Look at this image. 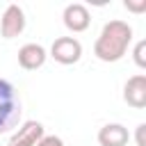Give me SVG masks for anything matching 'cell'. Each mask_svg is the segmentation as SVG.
<instances>
[{
  "label": "cell",
  "instance_id": "cell-7",
  "mask_svg": "<svg viewBox=\"0 0 146 146\" xmlns=\"http://www.w3.org/2000/svg\"><path fill=\"white\" fill-rule=\"evenodd\" d=\"M43 135H46V128H43L41 121H25V123L18 125V130L11 135L9 146H36Z\"/></svg>",
  "mask_w": 146,
  "mask_h": 146
},
{
  "label": "cell",
  "instance_id": "cell-11",
  "mask_svg": "<svg viewBox=\"0 0 146 146\" xmlns=\"http://www.w3.org/2000/svg\"><path fill=\"white\" fill-rule=\"evenodd\" d=\"M36 146H64V141H62V137H57V135H43Z\"/></svg>",
  "mask_w": 146,
  "mask_h": 146
},
{
  "label": "cell",
  "instance_id": "cell-4",
  "mask_svg": "<svg viewBox=\"0 0 146 146\" xmlns=\"http://www.w3.org/2000/svg\"><path fill=\"white\" fill-rule=\"evenodd\" d=\"M62 18H64L66 30H71L73 34H75V32H84V30L89 27V23H91V14H89L87 5H82V2H71V5H66Z\"/></svg>",
  "mask_w": 146,
  "mask_h": 146
},
{
  "label": "cell",
  "instance_id": "cell-13",
  "mask_svg": "<svg viewBox=\"0 0 146 146\" xmlns=\"http://www.w3.org/2000/svg\"><path fill=\"white\" fill-rule=\"evenodd\" d=\"M144 130H146V123H139V125H137V146H146V141H144Z\"/></svg>",
  "mask_w": 146,
  "mask_h": 146
},
{
  "label": "cell",
  "instance_id": "cell-3",
  "mask_svg": "<svg viewBox=\"0 0 146 146\" xmlns=\"http://www.w3.org/2000/svg\"><path fill=\"white\" fill-rule=\"evenodd\" d=\"M57 64H64V66H71L75 62H80L82 57V43L75 39V36H57L50 46V52H48Z\"/></svg>",
  "mask_w": 146,
  "mask_h": 146
},
{
  "label": "cell",
  "instance_id": "cell-2",
  "mask_svg": "<svg viewBox=\"0 0 146 146\" xmlns=\"http://www.w3.org/2000/svg\"><path fill=\"white\" fill-rule=\"evenodd\" d=\"M21 114H23V107L14 84L0 78V135L14 130L21 121Z\"/></svg>",
  "mask_w": 146,
  "mask_h": 146
},
{
  "label": "cell",
  "instance_id": "cell-12",
  "mask_svg": "<svg viewBox=\"0 0 146 146\" xmlns=\"http://www.w3.org/2000/svg\"><path fill=\"white\" fill-rule=\"evenodd\" d=\"M123 5H125V9H130V11H135V14L146 11V0H139V2H135V0H125Z\"/></svg>",
  "mask_w": 146,
  "mask_h": 146
},
{
  "label": "cell",
  "instance_id": "cell-6",
  "mask_svg": "<svg viewBox=\"0 0 146 146\" xmlns=\"http://www.w3.org/2000/svg\"><path fill=\"white\" fill-rule=\"evenodd\" d=\"M123 100L135 110L146 107V75L144 73L128 78V82L123 84Z\"/></svg>",
  "mask_w": 146,
  "mask_h": 146
},
{
  "label": "cell",
  "instance_id": "cell-8",
  "mask_svg": "<svg viewBox=\"0 0 146 146\" xmlns=\"http://www.w3.org/2000/svg\"><path fill=\"white\" fill-rule=\"evenodd\" d=\"M48 50L41 43H25L18 48V66L25 71H36L46 64Z\"/></svg>",
  "mask_w": 146,
  "mask_h": 146
},
{
  "label": "cell",
  "instance_id": "cell-10",
  "mask_svg": "<svg viewBox=\"0 0 146 146\" xmlns=\"http://www.w3.org/2000/svg\"><path fill=\"white\" fill-rule=\"evenodd\" d=\"M144 50H146V41H137V46L132 50V59H135V64L139 68H146V55H144Z\"/></svg>",
  "mask_w": 146,
  "mask_h": 146
},
{
  "label": "cell",
  "instance_id": "cell-5",
  "mask_svg": "<svg viewBox=\"0 0 146 146\" xmlns=\"http://www.w3.org/2000/svg\"><path fill=\"white\" fill-rule=\"evenodd\" d=\"M25 30V11L18 5H7L2 18H0V32L5 39H14L18 34H23Z\"/></svg>",
  "mask_w": 146,
  "mask_h": 146
},
{
  "label": "cell",
  "instance_id": "cell-1",
  "mask_svg": "<svg viewBox=\"0 0 146 146\" xmlns=\"http://www.w3.org/2000/svg\"><path fill=\"white\" fill-rule=\"evenodd\" d=\"M132 43V27L125 23V21H107L94 43V55L100 59V62H119L123 59V55L128 52Z\"/></svg>",
  "mask_w": 146,
  "mask_h": 146
},
{
  "label": "cell",
  "instance_id": "cell-9",
  "mask_svg": "<svg viewBox=\"0 0 146 146\" xmlns=\"http://www.w3.org/2000/svg\"><path fill=\"white\" fill-rule=\"evenodd\" d=\"M130 132L121 123H105L98 130V144L100 146H128Z\"/></svg>",
  "mask_w": 146,
  "mask_h": 146
}]
</instances>
